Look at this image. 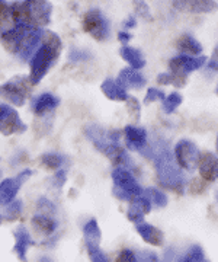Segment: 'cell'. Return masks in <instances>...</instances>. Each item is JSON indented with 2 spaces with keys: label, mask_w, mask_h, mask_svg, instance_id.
I'll use <instances>...</instances> for the list:
<instances>
[{
  "label": "cell",
  "mask_w": 218,
  "mask_h": 262,
  "mask_svg": "<svg viewBox=\"0 0 218 262\" xmlns=\"http://www.w3.org/2000/svg\"><path fill=\"white\" fill-rule=\"evenodd\" d=\"M42 34L44 29L18 24L15 28H10L5 34H2L0 41L6 51L16 54L20 60L27 61L32 54H35L34 51L42 42Z\"/></svg>",
  "instance_id": "obj_1"
},
{
  "label": "cell",
  "mask_w": 218,
  "mask_h": 262,
  "mask_svg": "<svg viewBox=\"0 0 218 262\" xmlns=\"http://www.w3.org/2000/svg\"><path fill=\"white\" fill-rule=\"evenodd\" d=\"M61 39L57 34L45 31L42 34V46L37 50V53L34 54L31 60V75L29 79L32 84H37L41 82V79L47 75L50 67L57 61L61 53Z\"/></svg>",
  "instance_id": "obj_2"
},
{
  "label": "cell",
  "mask_w": 218,
  "mask_h": 262,
  "mask_svg": "<svg viewBox=\"0 0 218 262\" xmlns=\"http://www.w3.org/2000/svg\"><path fill=\"white\" fill-rule=\"evenodd\" d=\"M86 136L93 143L96 149L106 155L115 165L127 169H128V166H133L128 155L119 146V141H118L119 136L116 131H109L106 128H102L101 125L92 124V125L86 127Z\"/></svg>",
  "instance_id": "obj_3"
},
{
  "label": "cell",
  "mask_w": 218,
  "mask_h": 262,
  "mask_svg": "<svg viewBox=\"0 0 218 262\" xmlns=\"http://www.w3.org/2000/svg\"><path fill=\"white\" fill-rule=\"evenodd\" d=\"M10 10L16 25L22 24L34 28H44L51 20L53 5L48 0H23L15 2Z\"/></svg>",
  "instance_id": "obj_4"
},
{
  "label": "cell",
  "mask_w": 218,
  "mask_h": 262,
  "mask_svg": "<svg viewBox=\"0 0 218 262\" xmlns=\"http://www.w3.org/2000/svg\"><path fill=\"white\" fill-rule=\"evenodd\" d=\"M154 166L157 179L161 187L175 191L178 194H183L185 179L180 172L179 163H176L167 147H161L154 155Z\"/></svg>",
  "instance_id": "obj_5"
},
{
  "label": "cell",
  "mask_w": 218,
  "mask_h": 262,
  "mask_svg": "<svg viewBox=\"0 0 218 262\" xmlns=\"http://www.w3.org/2000/svg\"><path fill=\"white\" fill-rule=\"evenodd\" d=\"M112 179H114V195L123 201H133L134 198L142 195L141 187L137 184L133 173L127 168L118 166L112 170Z\"/></svg>",
  "instance_id": "obj_6"
},
{
  "label": "cell",
  "mask_w": 218,
  "mask_h": 262,
  "mask_svg": "<svg viewBox=\"0 0 218 262\" xmlns=\"http://www.w3.org/2000/svg\"><path fill=\"white\" fill-rule=\"evenodd\" d=\"M31 84L32 82L27 76H15L0 86V98L16 106H22L31 94Z\"/></svg>",
  "instance_id": "obj_7"
},
{
  "label": "cell",
  "mask_w": 218,
  "mask_h": 262,
  "mask_svg": "<svg viewBox=\"0 0 218 262\" xmlns=\"http://www.w3.org/2000/svg\"><path fill=\"white\" fill-rule=\"evenodd\" d=\"M83 29L98 41L109 38V22L99 9L87 10L83 16Z\"/></svg>",
  "instance_id": "obj_8"
},
{
  "label": "cell",
  "mask_w": 218,
  "mask_h": 262,
  "mask_svg": "<svg viewBox=\"0 0 218 262\" xmlns=\"http://www.w3.org/2000/svg\"><path fill=\"white\" fill-rule=\"evenodd\" d=\"M27 125L22 122L18 111L6 103H0V133L12 136L15 133H25Z\"/></svg>",
  "instance_id": "obj_9"
},
{
  "label": "cell",
  "mask_w": 218,
  "mask_h": 262,
  "mask_svg": "<svg viewBox=\"0 0 218 262\" xmlns=\"http://www.w3.org/2000/svg\"><path fill=\"white\" fill-rule=\"evenodd\" d=\"M199 156H201V153H199L198 147L192 141L180 140L175 146V158L182 169L193 170L198 166Z\"/></svg>",
  "instance_id": "obj_10"
},
{
  "label": "cell",
  "mask_w": 218,
  "mask_h": 262,
  "mask_svg": "<svg viewBox=\"0 0 218 262\" xmlns=\"http://www.w3.org/2000/svg\"><path fill=\"white\" fill-rule=\"evenodd\" d=\"M32 175V172L27 169L23 172H20L19 175H16L15 178L5 179L0 184V204L8 206L10 201H13V198L16 196L19 188L23 185V182Z\"/></svg>",
  "instance_id": "obj_11"
},
{
  "label": "cell",
  "mask_w": 218,
  "mask_h": 262,
  "mask_svg": "<svg viewBox=\"0 0 218 262\" xmlns=\"http://www.w3.org/2000/svg\"><path fill=\"white\" fill-rule=\"evenodd\" d=\"M207 63L205 57H190V56H178L169 61V69L172 73L179 76H185L193 70H198Z\"/></svg>",
  "instance_id": "obj_12"
},
{
  "label": "cell",
  "mask_w": 218,
  "mask_h": 262,
  "mask_svg": "<svg viewBox=\"0 0 218 262\" xmlns=\"http://www.w3.org/2000/svg\"><path fill=\"white\" fill-rule=\"evenodd\" d=\"M173 8L188 13H211L218 9L214 0H173Z\"/></svg>",
  "instance_id": "obj_13"
},
{
  "label": "cell",
  "mask_w": 218,
  "mask_h": 262,
  "mask_svg": "<svg viewBox=\"0 0 218 262\" xmlns=\"http://www.w3.org/2000/svg\"><path fill=\"white\" fill-rule=\"evenodd\" d=\"M199 173L202 179L205 181H214L218 177V158L215 155L205 151V153H201L199 156Z\"/></svg>",
  "instance_id": "obj_14"
},
{
  "label": "cell",
  "mask_w": 218,
  "mask_h": 262,
  "mask_svg": "<svg viewBox=\"0 0 218 262\" xmlns=\"http://www.w3.org/2000/svg\"><path fill=\"white\" fill-rule=\"evenodd\" d=\"M150 211H152V201L149 200V196L142 194V195L137 196V198H134L133 201H131V206L128 208L127 215H128L130 222L140 223L144 219V214H147Z\"/></svg>",
  "instance_id": "obj_15"
},
{
  "label": "cell",
  "mask_w": 218,
  "mask_h": 262,
  "mask_svg": "<svg viewBox=\"0 0 218 262\" xmlns=\"http://www.w3.org/2000/svg\"><path fill=\"white\" fill-rule=\"evenodd\" d=\"M124 133H125L128 149L142 150L147 146V131L144 128L134 127V125H127Z\"/></svg>",
  "instance_id": "obj_16"
},
{
  "label": "cell",
  "mask_w": 218,
  "mask_h": 262,
  "mask_svg": "<svg viewBox=\"0 0 218 262\" xmlns=\"http://www.w3.org/2000/svg\"><path fill=\"white\" fill-rule=\"evenodd\" d=\"M13 236H15V246H13V251L18 255L20 261H27V251H28L29 246L34 245V241L31 237L29 232L25 229V227H18L15 232H13Z\"/></svg>",
  "instance_id": "obj_17"
},
{
  "label": "cell",
  "mask_w": 218,
  "mask_h": 262,
  "mask_svg": "<svg viewBox=\"0 0 218 262\" xmlns=\"http://www.w3.org/2000/svg\"><path fill=\"white\" fill-rule=\"evenodd\" d=\"M58 103H60V99L57 96L51 94H42L32 101L31 108L37 115H44L50 111H54L58 106Z\"/></svg>",
  "instance_id": "obj_18"
},
{
  "label": "cell",
  "mask_w": 218,
  "mask_h": 262,
  "mask_svg": "<svg viewBox=\"0 0 218 262\" xmlns=\"http://www.w3.org/2000/svg\"><path fill=\"white\" fill-rule=\"evenodd\" d=\"M135 229L147 244L153 245V246H161L163 242H164L163 232L159 230L157 227H154V226L140 222V223H135Z\"/></svg>",
  "instance_id": "obj_19"
},
{
  "label": "cell",
  "mask_w": 218,
  "mask_h": 262,
  "mask_svg": "<svg viewBox=\"0 0 218 262\" xmlns=\"http://www.w3.org/2000/svg\"><path fill=\"white\" fill-rule=\"evenodd\" d=\"M118 82L123 84L124 88H131V89H141L146 86V79L141 73L137 72V69H123L118 76Z\"/></svg>",
  "instance_id": "obj_20"
},
{
  "label": "cell",
  "mask_w": 218,
  "mask_h": 262,
  "mask_svg": "<svg viewBox=\"0 0 218 262\" xmlns=\"http://www.w3.org/2000/svg\"><path fill=\"white\" fill-rule=\"evenodd\" d=\"M101 89L112 101H128V98H130L127 91H125V88L118 80L115 82L112 79H106L101 86Z\"/></svg>",
  "instance_id": "obj_21"
},
{
  "label": "cell",
  "mask_w": 218,
  "mask_h": 262,
  "mask_svg": "<svg viewBox=\"0 0 218 262\" xmlns=\"http://www.w3.org/2000/svg\"><path fill=\"white\" fill-rule=\"evenodd\" d=\"M31 223L35 227L37 232L42 234H51L57 230V222L53 217H50L48 214H44V213L34 215Z\"/></svg>",
  "instance_id": "obj_22"
},
{
  "label": "cell",
  "mask_w": 218,
  "mask_h": 262,
  "mask_svg": "<svg viewBox=\"0 0 218 262\" xmlns=\"http://www.w3.org/2000/svg\"><path fill=\"white\" fill-rule=\"evenodd\" d=\"M83 234H85L86 248H92V246H99L101 239H102V233L96 220H89L83 227Z\"/></svg>",
  "instance_id": "obj_23"
},
{
  "label": "cell",
  "mask_w": 218,
  "mask_h": 262,
  "mask_svg": "<svg viewBox=\"0 0 218 262\" xmlns=\"http://www.w3.org/2000/svg\"><path fill=\"white\" fill-rule=\"evenodd\" d=\"M178 50L180 53H185V54H190V56H198L202 53V46L199 44L195 38L189 35V34H185L179 38L178 41Z\"/></svg>",
  "instance_id": "obj_24"
},
{
  "label": "cell",
  "mask_w": 218,
  "mask_h": 262,
  "mask_svg": "<svg viewBox=\"0 0 218 262\" xmlns=\"http://www.w3.org/2000/svg\"><path fill=\"white\" fill-rule=\"evenodd\" d=\"M121 57H123L124 60L127 61V63H130L131 67L134 69H142L144 66H146V60H144V57L141 56V53L138 51V50H135L133 47H123L121 48Z\"/></svg>",
  "instance_id": "obj_25"
},
{
  "label": "cell",
  "mask_w": 218,
  "mask_h": 262,
  "mask_svg": "<svg viewBox=\"0 0 218 262\" xmlns=\"http://www.w3.org/2000/svg\"><path fill=\"white\" fill-rule=\"evenodd\" d=\"M13 16H12V10L10 8L3 2L0 0V35L5 34L6 31H9L13 22Z\"/></svg>",
  "instance_id": "obj_26"
},
{
  "label": "cell",
  "mask_w": 218,
  "mask_h": 262,
  "mask_svg": "<svg viewBox=\"0 0 218 262\" xmlns=\"http://www.w3.org/2000/svg\"><path fill=\"white\" fill-rule=\"evenodd\" d=\"M42 163L50 169H60L63 165H64V156H61V155H56V153H47V155H44L42 156Z\"/></svg>",
  "instance_id": "obj_27"
},
{
  "label": "cell",
  "mask_w": 218,
  "mask_h": 262,
  "mask_svg": "<svg viewBox=\"0 0 218 262\" xmlns=\"http://www.w3.org/2000/svg\"><path fill=\"white\" fill-rule=\"evenodd\" d=\"M157 82L161 84H175V86H183L185 82H186V77L185 76H179V75H175V73H163V75H159L157 77Z\"/></svg>",
  "instance_id": "obj_28"
},
{
  "label": "cell",
  "mask_w": 218,
  "mask_h": 262,
  "mask_svg": "<svg viewBox=\"0 0 218 262\" xmlns=\"http://www.w3.org/2000/svg\"><path fill=\"white\" fill-rule=\"evenodd\" d=\"M146 195L149 196V200L157 207L167 206V196H166V194L159 191V189H156V188H149V189L146 191Z\"/></svg>",
  "instance_id": "obj_29"
},
{
  "label": "cell",
  "mask_w": 218,
  "mask_h": 262,
  "mask_svg": "<svg viewBox=\"0 0 218 262\" xmlns=\"http://www.w3.org/2000/svg\"><path fill=\"white\" fill-rule=\"evenodd\" d=\"M20 213H22V201H10L8 207L5 208V217L9 222L16 220L20 215Z\"/></svg>",
  "instance_id": "obj_30"
},
{
  "label": "cell",
  "mask_w": 218,
  "mask_h": 262,
  "mask_svg": "<svg viewBox=\"0 0 218 262\" xmlns=\"http://www.w3.org/2000/svg\"><path fill=\"white\" fill-rule=\"evenodd\" d=\"M182 262H201L205 261V256H204V252L199 246H192L188 252L185 253L182 258H180Z\"/></svg>",
  "instance_id": "obj_31"
},
{
  "label": "cell",
  "mask_w": 218,
  "mask_h": 262,
  "mask_svg": "<svg viewBox=\"0 0 218 262\" xmlns=\"http://www.w3.org/2000/svg\"><path fill=\"white\" fill-rule=\"evenodd\" d=\"M180 103H182V96L175 92V94L169 95L167 98H164V101H163V108H164L166 113L171 114L179 106Z\"/></svg>",
  "instance_id": "obj_32"
},
{
  "label": "cell",
  "mask_w": 218,
  "mask_h": 262,
  "mask_svg": "<svg viewBox=\"0 0 218 262\" xmlns=\"http://www.w3.org/2000/svg\"><path fill=\"white\" fill-rule=\"evenodd\" d=\"M134 6H135V12H137L138 16H141L146 20L152 19V13H150V9H149V5L144 0H134Z\"/></svg>",
  "instance_id": "obj_33"
},
{
  "label": "cell",
  "mask_w": 218,
  "mask_h": 262,
  "mask_svg": "<svg viewBox=\"0 0 218 262\" xmlns=\"http://www.w3.org/2000/svg\"><path fill=\"white\" fill-rule=\"evenodd\" d=\"M87 253L90 256V259L95 262H108V258L105 256L104 252L101 251L99 246H92V248H87Z\"/></svg>",
  "instance_id": "obj_34"
},
{
  "label": "cell",
  "mask_w": 218,
  "mask_h": 262,
  "mask_svg": "<svg viewBox=\"0 0 218 262\" xmlns=\"http://www.w3.org/2000/svg\"><path fill=\"white\" fill-rule=\"evenodd\" d=\"M89 58H90V54L86 53V51H80V50H76V48H73V50L70 51V61H71V63L86 61V60H89Z\"/></svg>",
  "instance_id": "obj_35"
},
{
  "label": "cell",
  "mask_w": 218,
  "mask_h": 262,
  "mask_svg": "<svg viewBox=\"0 0 218 262\" xmlns=\"http://www.w3.org/2000/svg\"><path fill=\"white\" fill-rule=\"evenodd\" d=\"M159 99L164 101V94L159 89H156V88H150L147 95H146V103L154 102V101H159Z\"/></svg>",
  "instance_id": "obj_36"
},
{
  "label": "cell",
  "mask_w": 218,
  "mask_h": 262,
  "mask_svg": "<svg viewBox=\"0 0 218 262\" xmlns=\"http://www.w3.org/2000/svg\"><path fill=\"white\" fill-rule=\"evenodd\" d=\"M38 208H39V210H42V211H44V214H47V213L53 214V213H54V210H56L54 204H53V203H51L50 200H47V198H39Z\"/></svg>",
  "instance_id": "obj_37"
},
{
  "label": "cell",
  "mask_w": 218,
  "mask_h": 262,
  "mask_svg": "<svg viewBox=\"0 0 218 262\" xmlns=\"http://www.w3.org/2000/svg\"><path fill=\"white\" fill-rule=\"evenodd\" d=\"M116 261L118 262H135L137 261V256L134 255L133 251H130V249H124L123 252L118 255Z\"/></svg>",
  "instance_id": "obj_38"
},
{
  "label": "cell",
  "mask_w": 218,
  "mask_h": 262,
  "mask_svg": "<svg viewBox=\"0 0 218 262\" xmlns=\"http://www.w3.org/2000/svg\"><path fill=\"white\" fill-rule=\"evenodd\" d=\"M53 182H54V185L58 188H61L64 185V182H66V172L64 170H57L56 172V175H54V178H53Z\"/></svg>",
  "instance_id": "obj_39"
},
{
  "label": "cell",
  "mask_w": 218,
  "mask_h": 262,
  "mask_svg": "<svg viewBox=\"0 0 218 262\" xmlns=\"http://www.w3.org/2000/svg\"><path fill=\"white\" fill-rule=\"evenodd\" d=\"M128 103H130V110H131L133 115L138 120V117H140V105L137 102V99L135 98H128Z\"/></svg>",
  "instance_id": "obj_40"
},
{
  "label": "cell",
  "mask_w": 218,
  "mask_h": 262,
  "mask_svg": "<svg viewBox=\"0 0 218 262\" xmlns=\"http://www.w3.org/2000/svg\"><path fill=\"white\" fill-rule=\"evenodd\" d=\"M208 67L211 70H214V72H218V46L214 50V53H212V56L209 58L208 61Z\"/></svg>",
  "instance_id": "obj_41"
},
{
  "label": "cell",
  "mask_w": 218,
  "mask_h": 262,
  "mask_svg": "<svg viewBox=\"0 0 218 262\" xmlns=\"http://www.w3.org/2000/svg\"><path fill=\"white\" fill-rule=\"evenodd\" d=\"M137 259H141V261H157V256L154 255V253H149L146 252V251H142L140 252V255L137 256Z\"/></svg>",
  "instance_id": "obj_42"
},
{
  "label": "cell",
  "mask_w": 218,
  "mask_h": 262,
  "mask_svg": "<svg viewBox=\"0 0 218 262\" xmlns=\"http://www.w3.org/2000/svg\"><path fill=\"white\" fill-rule=\"evenodd\" d=\"M131 38H133L131 37V34H128V32H125V31H121V32L118 34V39H119L123 44H127Z\"/></svg>",
  "instance_id": "obj_43"
},
{
  "label": "cell",
  "mask_w": 218,
  "mask_h": 262,
  "mask_svg": "<svg viewBox=\"0 0 218 262\" xmlns=\"http://www.w3.org/2000/svg\"><path fill=\"white\" fill-rule=\"evenodd\" d=\"M135 25H137V22H135V19L134 18H128L127 19V22H124V28L125 29L134 28Z\"/></svg>",
  "instance_id": "obj_44"
},
{
  "label": "cell",
  "mask_w": 218,
  "mask_h": 262,
  "mask_svg": "<svg viewBox=\"0 0 218 262\" xmlns=\"http://www.w3.org/2000/svg\"><path fill=\"white\" fill-rule=\"evenodd\" d=\"M0 225H2V215H0Z\"/></svg>",
  "instance_id": "obj_45"
},
{
  "label": "cell",
  "mask_w": 218,
  "mask_h": 262,
  "mask_svg": "<svg viewBox=\"0 0 218 262\" xmlns=\"http://www.w3.org/2000/svg\"><path fill=\"white\" fill-rule=\"evenodd\" d=\"M217 149H218V139H217Z\"/></svg>",
  "instance_id": "obj_46"
},
{
  "label": "cell",
  "mask_w": 218,
  "mask_h": 262,
  "mask_svg": "<svg viewBox=\"0 0 218 262\" xmlns=\"http://www.w3.org/2000/svg\"><path fill=\"white\" fill-rule=\"evenodd\" d=\"M217 94H218V89H217Z\"/></svg>",
  "instance_id": "obj_47"
},
{
  "label": "cell",
  "mask_w": 218,
  "mask_h": 262,
  "mask_svg": "<svg viewBox=\"0 0 218 262\" xmlns=\"http://www.w3.org/2000/svg\"><path fill=\"white\" fill-rule=\"evenodd\" d=\"M217 200H218V195H217Z\"/></svg>",
  "instance_id": "obj_48"
}]
</instances>
